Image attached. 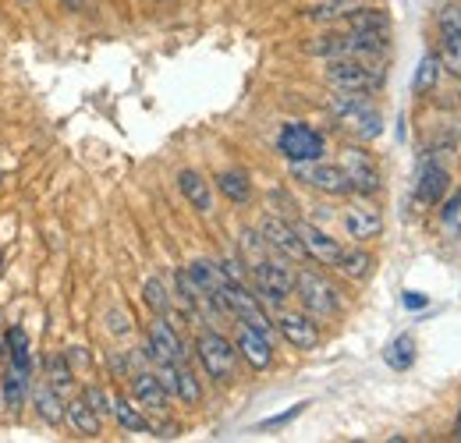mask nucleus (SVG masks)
Instances as JSON below:
<instances>
[{
	"label": "nucleus",
	"instance_id": "nucleus-1",
	"mask_svg": "<svg viewBox=\"0 0 461 443\" xmlns=\"http://www.w3.org/2000/svg\"><path fill=\"white\" fill-rule=\"evenodd\" d=\"M309 54L334 60V57H369V60H384L391 54V32H358V29H341V32H327L316 43H309Z\"/></svg>",
	"mask_w": 461,
	"mask_h": 443
},
{
	"label": "nucleus",
	"instance_id": "nucleus-2",
	"mask_svg": "<svg viewBox=\"0 0 461 443\" xmlns=\"http://www.w3.org/2000/svg\"><path fill=\"white\" fill-rule=\"evenodd\" d=\"M327 82L341 93H362V96H373L384 89L387 82V71L380 60H369V57H334L327 60Z\"/></svg>",
	"mask_w": 461,
	"mask_h": 443
},
{
	"label": "nucleus",
	"instance_id": "nucleus-3",
	"mask_svg": "<svg viewBox=\"0 0 461 443\" xmlns=\"http://www.w3.org/2000/svg\"><path fill=\"white\" fill-rule=\"evenodd\" d=\"M330 113L345 124L348 131H355L358 139H380L384 135V113L376 111V104L369 100V96H362V93H341V89H334V96H330Z\"/></svg>",
	"mask_w": 461,
	"mask_h": 443
},
{
	"label": "nucleus",
	"instance_id": "nucleus-4",
	"mask_svg": "<svg viewBox=\"0 0 461 443\" xmlns=\"http://www.w3.org/2000/svg\"><path fill=\"white\" fill-rule=\"evenodd\" d=\"M294 294H298L302 309H305L309 316H316V320H330V316L341 312V294H338V287L327 277L312 274V270H298V274H294Z\"/></svg>",
	"mask_w": 461,
	"mask_h": 443
},
{
	"label": "nucleus",
	"instance_id": "nucleus-5",
	"mask_svg": "<svg viewBox=\"0 0 461 443\" xmlns=\"http://www.w3.org/2000/svg\"><path fill=\"white\" fill-rule=\"evenodd\" d=\"M195 355H199L203 369L210 373V380H217V384L234 380V369H238V348H234L221 330L199 333V337H195Z\"/></svg>",
	"mask_w": 461,
	"mask_h": 443
},
{
	"label": "nucleus",
	"instance_id": "nucleus-6",
	"mask_svg": "<svg viewBox=\"0 0 461 443\" xmlns=\"http://www.w3.org/2000/svg\"><path fill=\"white\" fill-rule=\"evenodd\" d=\"M252 284H256V294L259 302H270V305H285L291 294H294V274L291 267H285V256L281 259H256L252 263Z\"/></svg>",
	"mask_w": 461,
	"mask_h": 443
},
{
	"label": "nucleus",
	"instance_id": "nucleus-7",
	"mask_svg": "<svg viewBox=\"0 0 461 443\" xmlns=\"http://www.w3.org/2000/svg\"><path fill=\"white\" fill-rule=\"evenodd\" d=\"M277 149H281V157L288 164H309V160H323L327 139L316 128H309L302 121H291V124L281 128V135H277Z\"/></svg>",
	"mask_w": 461,
	"mask_h": 443
},
{
	"label": "nucleus",
	"instance_id": "nucleus-8",
	"mask_svg": "<svg viewBox=\"0 0 461 443\" xmlns=\"http://www.w3.org/2000/svg\"><path fill=\"white\" fill-rule=\"evenodd\" d=\"M221 294H224L228 312L238 320V323H245V327H252V330L267 333V337L274 333V323H270V316H267V309H263L259 294H252V291H249L241 280H224Z\"/></svg>",
	"mask_w": 461,
	"mask_h": 443
},
{
	"label": "nucleus",
	"instance_id": "nucleus-9",
	"mask_svg": "<svg viewBox=\"0 0 461 443\" xmlns=\"http://www.w3.org/2000/svg\"><path fill=\"white\" fill-rule=\"evenodd\" d=\"M291 177L309 185V188H316V192H323V195H345V192H351L341 164H323V160L291 164Z\"/></svg>",
	"mask_w": 461,
	"mask_h": 443
},
{
	"label": "nucleus",
	"instance_id": "nucleus-10",
	"mask_svg": "<svg viewBox=\"0 0 461 443\" xmlns=\"http://www.w3.org/2000/svg\"><path fill=\"white\" fill-rule=\"evenodd\" d=\"M341 170H345L351 192L358 195H376L384 188V177H380V167L373 164V157L366 149H351L348 146L345 157H341Z\"/></svg>",
	"mask_w": 461,
	"mask_h": 443
},
{
	"label": "nucleus",
	"instance_id": "nucleus-11",
	"mask_svg": "<svg viewBox=\"0 0 461 443\" xmlns=\"http://www.w3.org/2000/svg\"><path fill=\"white\" fill-rule=\"evenodd\" d=\"M146 358H149V362H157V366L185 362V340L177 337L174 323H167V316H157V323H149Z\"/></svg>",
	"mask_w": 461,
	"mask_h": 443
},
{
	"label": "nucleus",
	"instance_id": "nucleus-12",
	"mask_svg": "<svg viewBox=\"0 0 461 443\" xmlns=\"http://www.w3.org/2000/svg\"><path fill=\"white\" fill-rule=\"evenodd\" d=\"M259 234H263V241H267V249L270 252H277V256H285V259H309L305 256V245H302V238H298V227L285 217H267L263 227H259Z\"/></svg>",
	"mask_w": 461,
	"mask_h": 443
},
{
	"label": "nucleus",
	"instance_id": "nucleus-13",
	"mask_svg": "<svg viewBox=\"0 0 461 443\" xmlns=\"http://www.w3.org/2000/svg\"><path fill=\"white\" fill-rule=\"evenodd\" d=\"M298 227V238H302V245H305V256L309 259H316V263H323V267H338V259H341V245H338V238H330L323 227H316V223H294Z\"/></svg>",
	"mask_w": 461,
	"mask_h": 443
},
{
	"label": "nucleus",
	"instance_id": "nucleus-14",
	"mask_svg": "<svg viewBox=\"0 0 461 443\" xmlns=\"http://www.w3.org/2000/svg\"><path fill=\"white\" fill-rule=\"evenodd\" d=\"M277 330H281V337L288 340L294 351H312L320 344V327L312 323L309 312H281Z\"/></svg>",
	"mask_w": 461,
	"mask_h": 443
},
{
	"label": "nucleus",
	"instance_id": "nucleus-15",
	"mask_svg": "<svg viewBox=\"0 0 461 443\" xmlns=\"http://www.w3.org/2000/svg\"><path fill=\"white\" fill-rule=\"evenodd\" d=\"M341 227H345L348 238H355V241H373L384 231V217H380V210L358 203V206H348L345 213H341Z\"/></svg>",
	"mask_w": 461,
	"mask_h": 443
},
{
	"label": "nucleus",
	"instance_id": "nucleus-16",
	"mask_svg": "<svg viewBox=\"0 0 461 443\" xmlns=\"http://www.w3.org/2000/svg\"><path fill=\"white\" fill-rule=\"evenodd\" d=\"M157 373H160V380H164L167 393H174L177 401H185V404H199V401H203V387H199L195 373H192V369H188L185 362H171V366H160Z\"/></svg>",
	"mask_w": 461,
	"mask_h": 443
},
{
	"label": "nucleus",
	"instance_id": "nucleus-17",
	"mask_svg": "<svg viewBox=\"0 0 461 443\" xmlns=\"http://www.w3.org/2000/svg\"><path fill=\"white\" fill-rule=\"evenodd\" d=\"M447 185H451V177H447V167L437 164L433 157L422 164L419 170V185H415V199L422 203V206H433V203H440L444 195H447Z\"/></svg>",
	"mask_w": 461,
	"mask_h": 443
},
{
	"label": "nucleus",
	"instance_id": "nucleus-18",
	"mask_svg": "<svg viewBox=\"0 0 461 443\" xmlns=\"http://www.w3.org/2000/svg\"><path fill=\"white\" fill-rule=\"evenodd\" d=\"M131 393H135V401L142 408H153V411H164L167 397H171L167 387H164V380H160V373H149V369L131 373Z\"/></svg>",
	"mask_w": 461,
	"mask_h": 443
},
{
	"label": "nucleus",
	"instance_id": "nucleus-19",
	"mask_svg": "<svg viewBox=\"0 0 461 443\" xmlns=\"http://www.w3.org/2000/svg\"><path fill=\"white\" fill-rule=\"evenodd\" d=\"M238 355L252 366V369H270V362H274V348H270V337L259 330H252V327H241L238 333Z\"/></svg>",
	"mask_w": 461,
	"mask_h": 443
},
{
	"label": "nucleus",
	"instance_id": "nucleus-20",
	"mask_svg": "<svg viewBox=\"0 0 461 443\" xmlns=\"http://www.w3.org/2000/svg\"><path fill=\"white\" fill-rule=\"evenodd\" d=\"M177 188H181V195L192 203V210L213 213V188H210V181H206L199 170H181V174H177Z\"/></svg>",
	"mask_w": 461,
	"mask_h": 443
},
{
	"label": "nucleus",
	"instance_id": "nucleus-21",
	"mask_svg": "<svg viewBox=\"0 0 461 443\" xmlns=\"http://www.w3.org/2000/svg\"><path fill=\"white\" fill-rule=\"evenodd\" d=\"M341 25L358 32H391V14L384 7H351L341 11Z\"/></svg>",
	"mask_w": 461,
	"mask_h": 443
},
{
	"label": "nucleus",
	"instance_id": "nucleus-22",
	"mask_svg": "<svg viewBox=\"0 0 461 443\" xmlns=\"http://www.w3.org/2000/svg\"><path fill=\"white\" fill-rule=\"evenodd\" d=\"M64 415H68V422H71L82 437H100V429H104V419L93 411V404H89L86 397L68 401V404H64Z\"/></svg>",
	"mask_w": 461,
	"mask_h": 443
},
{
	"label": "nucleus",
	"instance_id": "nucleus-23",
	"mask_svg": "<svg viewBox=\"0 0 461 443\" xmlns=\"http://www.w3.org/2000/svg\"><path fill=\"white\" fill-rule=\"evenodd\" d=\"M32 404H36V415L43 422H50V426H60L68 419L64 415V401H60V393L50 384H36L32 387Z\"/></svg>",
	"mask_w": 461,
	"mask_h": 443
},
{
	"label": "nucleus",
	"instance_id": "nucleus-24",
	"mask_svg": "<svg viewBox=\"0 0 461 443\" xmlns=\"http://www.w3.org/2000/svg\"><path fill=\"white\" fill-rule=\"evenodd\" d=\"M217 192L230 199V203H238V206H245L249 199H252V181H249V174H241V170H224V174H217Z\"/></svg>",
	"mask_w": 461,
	"mask_h": 443
},
{
	"label": "nucleus",
	"instance_id": "nucleus-25",
	"mask_svg": "<svg viewBox=\"0 0 461 443\" xmlns=\"http://www.w3.org/2000/svg\"><path fill=\"white\" fill-rule=\"evenodd\" d=\"M29 376H32V369H25V366H7V373H4V401H7V408L14 411V408H22V401H25V390H29Z\"/></svg>",
	"mask_w": 461,
	"mask_h": 443
},
{
	"label": "nucleus",
	"instance_id": "nucleus-26",
	"mask_svg": "<svg viewBox=\"0 0 461 443\" xmlns=\"http://www.w3.org/2000/svg\"><path fill=\"white\" fill-rule=\"evenodd\" d=\"M114 419H117V426L128 429V433H153V422H149L139 408H131V401H124V397L114 401Z\"/></svg>",
	"mask_w": 461,
	"mask_h": 443
},
{
	"label": "nucleus",
	"instance_id": "nucleus-27",
	"mask_svg": "<svg viewBox=\"0 0 461 443\" xmlns=\"http://www.w3.org/2000/svg\"><path fill=\"white\" fill-rule=\"evenodd\" d=\"M47 384L58 390V393H68V390L75 387V373H71L64 351H54V355L47 358Z\"/></svg>",
	"mask_w": 461,
	"mask_h": 443
},
{
	"label": "nucleus",
	"instance_id": "nucleus-28",
	"mask_svg": "<svg viewBox=\"0 0 461 443\" xmlns=\"http://www.w3.org/2000/svg\"><path fill=\"white\" fill-rule=\"evenodd\" d=\"M338 270H341L348 280H366L369 274H373V256H369V252H362V249L341 252V259H338Z\"/></svg>",
	"mask_w": 461,
	"mask_h": 443
},
{
	"label": "nucleus",
	"instance_id": "nucleus-29",
	"mask_svg": "<svg viewBox=\"0 0 461 443\" xmlns=\"http://www.w3.org/2000/svg\"><path fill=\"white\" fill-rule=\"evenodd\" d=\"M440 71H444V64H440V54H426V57H422V64H419V71H415V82H411L415 96H426V93L437 86Z\"/></svg>",
	"mask_w": 461,
	"mask_h": 443
},
{
	"label": "nucleus",
	"instance_id": "nucleus-30",
	"mask_svg": "<svg viewBox=\"0 0 461 443\" xmlns=\"http://www.w3.org/2000/svg\"><path fill=\"white\" fill-rule=\"evenodd\" d=\"M142 302L149 305V312H157V316H167V309H171V294H167L164 280H160V277L146 280V284H142Z\"/></svg>",
	"mask_w": 461,
	"mask_h": 443
},
{
	"label": "nucleus",
	"instance_id": "nucleus-31",
	"mask_svg": "<svg viewBox=\"0 0 461 443\" xmlns=\"http://www.w3.org/2000/svg\"><path fill=\"white\" fill-rule=\"evenodd\" d=\"M437 29H440V40H455L461 43V7L458 4H444L437 11Z\"/></svg>",
	"mask_w": 461,
	"mask_h": 443
},
{
	"label": "nucleus",
	"instance_id": "nucleus-32",
	"mask_svg": "<svg viewBox=\"0 0 461 443\" xmlns=\"http://www.w3.org/2000/svg\"><path fill=\"white\" fill-rule=\"evenodd\" d=\"M411 362H415V340L402 333L391 348H387V366L391 369H411Z\"/></svg>",
	"mask_w": 461,
	"mask_h": 443
},
{
	"label": "nucleus",
	"instance_id": "nucleus-33",
	"mask_svg": "<svg viewBox=\"0 0 461 443\" xmlns=\"http://www.w3.org/2000/svg\"><path fill=\"white\" fill-rule=\"evenodd\" d=\"M7 351H11V362H14V366L32 369V355H29V333L22 330V327H11V333H7Z\"/></svg>",
	"mask_w": 461,
	"mask_h": 443
},
{
	"label": "nucleus",
	"instance_id": "nucleus-34",
	"mask_svg": "<svg viewBox=\"0 0 461 443\" xmlns=\"http://www.w3.org/2000/svg\"><path fill=\"white\" fill-rule=\"evenodd\" d=\"M440 64L447 68V75L461 78V43H455V40H440Z\"/></svg>",
	"mask_w": 461,
	"mask_h": 443
},
{
	"label": "nucleus",
	"instance_id": "nucleus-35",
	"mask_svg": "<svg viewBox=\"0 0 461 443\" xmlns=\"http://www.w3.org/2000/svg\"><path fill=\"white\" fill-rule=\"evenodd\" d=\"M89 404H93V411L104 419V415H114V401L107 397V390L104 387H86V393H82Z\"/></svg>",
	"mask_w": 461,
	"mask_h": 443
},
{
	"label": "nucleus",
	"instance_id": "nucleus-36",
	"mask_svg": "<svg viewBox=\"0 0 461 443\" xmlns=\"http://www.w3.org/2000/svg\"><path fill=\"white\" fill-rule=\"evenodd\" d=\"M302 408H305V404H294V408H288L285 415L267 419V422H263V429H277V426H285V422H291V419H298V415H302Z\"/></svg>",
	"mask_w": 461,
	"mask_h": 443
},
{
	"label": "nucleus",
	"instance_id": "nucleus-37",
	"mask_svg": "<svg viewBox=\"0 0 461 443\" xmlns=\"http://www.w3.org/2000/svg\"><path fill=\"white\" fill-rule=\"evenodd\" d=\"M107 320H111V330L114 333L131 330V320H128V312H121V309H111V316H107Z\"/></svg>",
	"mask_w": 461,
	"mask_h": 443
},
{
	"label": "nucleus",
	"instance_id": "nucleus-38",
	"mask_svg": "<svg viewBox=\"0 0 461 443\" xmlns=\"http://www.w3.org/2000/svg\"><path fill=\"white\" fill-rule=\"evenodd\" d=\"M458 210H461V188L455 192V195H451V203H447V206L440 210V217H444V223L455 221V217H458Z\"/></svg>",
	"mask_w": 461,
	"mask_h": 443
},
{
	"label": "nucleus",
	"instance_id": "nucleus-39",
	"mask_svg": "<svg viewBox=\"0 0 461 443\" xmlns=\"http://www.w3.org/2000/svg\"><path fill=\"white\" fill-rule=\"evenodd\" d=\"M404 305H408V309H422V305H426V298H422V294H415V291H408V294H404Z\"/></svg>",
	"mask_w": 461,
	"mask_h": 443
},
{
	"label": "nucleus",
	"instance_id": "nucleus-40",
	"mask_svg": "<svg viewBox=\"0 0 461 443\" xmlns=\"http://www.w3.org/2000/svg\"><path fill=\"white\" fill-rule=\"evenodd\" d=\"M60 4H64L68 11H82V4H86V0H60Z\"/></svg>",
	"mask_w": 461,
	"mask_h": 443
},
{
	"label": "nucleus",
	"instance_id": "nucleus-41",
	"mask_svg": "<svg viewBox=\"0 0 461 443\" xmlns=\"http://www.w3.org/2000/svg\"><path fill=\"white\" fill-rule=\"evenodd\" d=\"M334 4H351V0H334Z\"/></svg>",
	"mask_w": 461,
	"mask_h": 443
},
{
	"label": "nucleus",
	"instance_id": "nucleus-42",
	"mask_svg": "<svg viewBox=\"0 0 461 443\" xmlns=\"http://www.w3.org/2000/svg\"><path fill=\"white\" fill-rule=\"evenodd\" d=\"M0 267H4V252H0Z\"/></svg>",
	"mask_w": 461,
	"mask_h": 443
}]
</instances>
